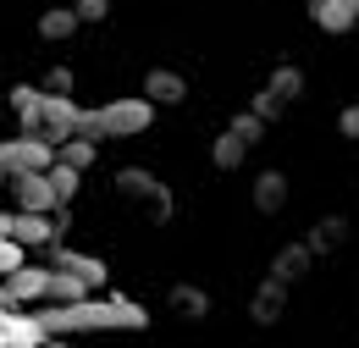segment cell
Wrapping results in <instances>:
<instances>
[{"mask_svg": "<svg viewBox=\"0 0 359 348\" xmlns=\"http://www.w3.org/2000/svg\"><path fill=\"white\" fill-rule=\"evenodd\" d=\"M50 337H72V332H133L144 326V309L133 299H83V304H50L39 309Z\"/></svg>", "mask_w": 359, "mask_h": 348, "instance_id": "1", "label": "cell"}, {"mask_svg": "<svg viewBox=\"0 0 359 348\" xmlns=\"http://www.w3.org/2000/svg\"><path fill=\"white\" fill-rule=\"evenodd\" d=\"M55 166V144L39 133H17V138H0V172L6 177H34Z\"/></svg>", "mask_w": 359, "mask_h": 348, "instance_id": "2", "label": "cell"}, {"mask_svg": "<svg viewBox=\"0 0 359 348\" xmlns=\"http://www.w3.org/2000/svg\"><path fill=\"white\" fill-rule=\"evenodd\" d=\"M149 122H155V105H149L144 94H128V100L100 105V133H105V138H138Z\"/></svg>", "mask_w": 359, "mask_h": 348, "instance_id": "3", "label": "cell"}, {"mask_svg": "<svg viewBox=\"0 0 359 348\" xmlns=\"http://www.w3.org/2000/svg\"><path fill=\"white\" fill-rule=\"evenodd\" d=\"M0 299H6V309L45 304L50 299V265H22V271H11V276L0 282Z\"/></svg>", "mask_w": 359, "mask_h": 348, "instance_id": "4", "label": "cell"}, {"mask_svg": "<svg viewBox=\"0 0 359 348\" xmlns=\"http://www.w3.org/2000/svg\"><path fill=\"white\" fill-rule=\"evenodd\" d=\"M78 122H83V105H78V100L45 94V128H39V138H50V144L61 149L67 138H78Z\"/></svg>", "mask_w": 359, "mask_h": 348, "instance_id": "5", "label": "cell"}, {"mask_svg": "<svg viewBox=\"0 0 359 348\" xmlns=\"http://www.w3.org/2000/svg\"><path fill=\"white\" fill-rule=\"evenodd\" d=\"M55 238H61L55 216H34V210H11V243H22V249H50Z\"/></svg>", "mask_w": 359, "mask_h": 348, "instance_id": "6", "label": "cell"}, {"mask_svg": "<svg viewBox=\"0 0 359 348\" xmlns=\"http://www.w3.org/2000/svg\"><path fill=\"white\" fill-rule=\"evenodd\" d=\"M0 337H6V348H45V343H50L45 321H39V315H17V309H6Z\"/></svg>", "mask_w": 359, "mask_h": 348, "instance_id": "7", "label": "cell"}, {"mask_svg": "<svg viewBox=\"0 0 359 348\" xmlns=\"http://www.w3.org/2000/svg\"><path fill=\"white\" fill-rule=\"evenodd\" d=\"M17 210H34V216H50V210H61V199H55V188H50V172L17 177Z\"/></svg>", "mask_w": 359, "mask_h": 348, "instance_id": "8", "label": "cell"}, {"mask_svg": "<svg viewBox=\"0 0 359 348\" xmlns=\"http://www.w3.org/2000/svg\"><path fill=\"white\" fill-rule=\"evenodd\" d=\"M116 188H122L128 199H155V216H166V205H172V194L149 172H138V166H122V172H116Z\"/></svg>", "mask_w": 359, "mask_h": 348, "instance_id": "9", "label": "cell"}, {"mask_svg": "<svg viewBox=\"0 0 359 348\" xmlns=\"http://www.w3.org/2000/svg\"><path fill=\"white\" fill-rule=\"evenodd\" d=\"M11 116L22 122V133H39L45 128V88L39 83H17L11 88Z\"/></svg>", "mask_w": 359, "mask_h": 348, "instance_id": "10", "label": "cell"}, {"mask_svg": "<svg viewBox=\"0 0 359 348\" xmlns=\"http://www.w3.org/2000/svg\"><path fill=\"white\" fill-rule=\"evenodd\" d=\"M55 271H72V276H83L94 293L105 288V260H100V255H83V249H61V243H55Z\"/></svg>", "mask_w": 359, "mask_h": 348, "instance_id": "11", "label": "cell"}, {"mask_svg": "<svg viewBox=\"0 0 359 348\" xmlns=\"http://www.w3.org/2000/svg\"><path fill=\"white\" fill-rule=\"evenodd\" d=\"M144 100H149V105H177V100H188V83H182V72H166V67L144 72Z\"/></svg>", "mask_w": 359, "mask_h": 348, "instance_id": "12", "label": "cell"}, {"mask_svg": "<svg viewBox=\"0 0 359 348\" xmlns=\"http://www.w3.org/2000/svg\"><path fill=\"white\" fill-rule=\"evenodd\" d=\"M310 17L326 28V34H343V28H354V22H359V0H315Z\"/></svg>", "mask_w": 359, "mask_h": 348, "instance_id": "13", "label": "cell"}, {"mask_svg": "<svg viewBox=\"0 0 359 348\" xmlns=\"http://www.w3.org/2000/svg\"><path fill=\"white\" fill-rule=\"evenodd\" d=\"M83 299H94L89 282L72 276V271H55V265H50V304H83Z\"/></svg>", "mask_w": 359, "mask_h": 348, "instance_id": "14", "label": "cell"}, {"mask_svg": "<svg viewBox=\"0 0 359 348\" xmlns=\"http://www.w3.org/2000/svg\"><path fill=\"white\" fill-rule=\"evenodd\" d=\"M83 22H78V11L72 6H50L45 17H39V39H50V44H61V39H72Z\"/></svg>", "mask_w": 359, "mask_h": 348, "instance_id": "15", "label": "cell"}, {"mask_svg": "<svg viewBox=\"0 0 359 348\" xmlns=\"http://www.w3.org/2000/svg\"><path fill=\"white\" fill-rule=\"evenodd\" d=\"M94 155H100V144H89V138H67V144L55 149V161H61V166H72V172H89Z\"/></svg>", "mask_w": 359, "mask_h": 348, "instance_id": "16", "label": "cell"}, {"mask_svg": "<svg viewBox=\"0 0 359 348\" xmlns=\"http://www.w3.org/2000/svg\"><path fill=\"white\" fill-rule=\"evenodd\" d=\"M299 88H304V78H299L293 67H282V72H271L266 94H271V100H276V105H287V100H299Z\"/></svg>", "mask_w": 359, "mask_h": 348, "instance_id": "17", "label": "cell"}, {"mask_svg": "<svg viewBox=\"0 0 359 348\" xmlns=\"http://www.w3.org/2000/svg\"><path fill=\"white\" fill-rule=\"evenodd\" d=\"M78 182H83V172H72V166H61V161L50 166V188H55V199H61V205H72V199H78Z\"/></svg>", "mask_w": 359, "mask_h": 348, "instance_id": "18", "label": "cell"}, {"mask_svg": "<svg viewBox=\"0 0 359 348\" xmlns=\"http://www.w3.org/2000/svg\"><path fill=\"white\" fill-rule=\"evenodd\" d=\"M243 155H249V144H243V138H238V133L226 128L222 138H216V166H222V172H232V166H238V161H243Z\"/></svg>", "mask_w": 359, "mask_h": 348, "instance_id": "19", "label": "cell"}, {"mask_svg": "<svg viewBox=\"0 0 359 348\" xmlns=\"http://www.w3.org/2000/svg\"><path fill=\"white\" fill-rule=\"evenodd\" d=\"M282 199H287V182H282L276 172H266L260 182H255V205H260V210H276Z\"/></svg>", "mask_w": 359, "mask_h": 348, "instance_id": "20", "label": "cell"}, {"mask_svg": "<svg viewBox=\"0 0 359 348\" xmlns=\"http://www.w3.org/2000/svg\"><path fill=\"white\" fill-rule=\"evenodd\" d=\"M282 293H287V282H276V276H271L266 288H260V299H255V321H271V315L282 309Z\"/></svg>", "mask_w": 359, "mask_h": 348, "instance_id": "21", "label": "cell"}, {"mask_svg": "<svg viewBox=\"0 0 359 348\" xmlns=\"http://www.w3.org/2000/svg\"><path fill=\"white\" fill-rule=\"evenodd\" d=\"M22 265H28V249L11 243V238H0V282H6L11 271H22Z\"/></svg>", "mask_w": 359, "mask_h": 348, "instance_id": "22", "label": "cell"}, {"mask_svg": "<svg viewBox=\"0 0 359 348\" xmlns=\"http://www.w3.org/2000/svg\"><path fill=\"white\" fill-rule=\"evenodd\" d=\"M72 83H78V78H72V67H50L39 88H45V94H67V100H72Z\"/></svg>", "mask_w": 359, "mask_h": 348, "instance_id": "23", "label": "cell"}, {"mask_svg": "<svg viewBox=\"0 0 359 348\" xmlns=\"http://www.w3.org/2000/svg\"><path fill=\"white\" fill-rule=\"evenodd\" d=\"M172 304H177L182 315H205V309H210V299H205L199 288H177V293H172Z\"/></svg>", "mask_w": 359, "mask_h": 348, "instance_id": "24", "label": "cell"}, {"mask_svg": "<svg viewBox=\"0 0 359 348\" xmlns=\"http://www.w3.org/2000/svg\"><path fill=\"white\" fill-rule=\"evenodd\" d=\"M72 11H78V22H105L111 17V0H78Z\"/></svg>", "mask_w": 359, "mask_h": 348, "instance_id": "25", "label": "cell"}, {"mask_svg": "<svg viewBox=\"0 0 359 348\" xmlns=\"http://www.w3.org/2000/svg\"><path fill=\"white\" fill-rule=\"evenodd\" d=\"M232 133H238V138H243V144H255V138H260V133H266V122H260V116H255V111H249V116H232Z\"/></svg>", "mask_w": 359, "mask_h": 348, "instance_id": "26", "label": "cell"}, {"mask_svg": "<svg viewBox=\"0 0 359 348\" xmlns=\"http://www.w3.org/2000/svg\"><path fill=\"white\" fill-rule=\"evenodd\" d=\"M343 128H348V133H354V138H359V105H354V111H348V116H343Z\"/></svg>", "mask_w": 359, "mask_h": 348, "instance_id": "27", "label": "cell"}, {"mask_svg": "<svg viewBox=\"0 0 359 348\" xmlns=\"http://www.w3.org/2000/svg\"><path fill=\"white\" fill-rule=\"evenodd\" d=\"M0 238H11V210H0Z\"/></svg>", "mask_w": 359, "mask_h": 348, "instance_id": "28", "label": "cell"}, {"mask_svg": "<svg viewBox=\"0 0 359 348\" xmlns=\"http://www.w3.org/2000/svg\"><path fill=\"white\" fill-rule=\"evenodd\" d=\"M45 348H72V343H61V337H50V343H45Z\"/></svg>", "mask_w": 359, "mask_h": 348, "instance_id": "29", "label": "cell"}, {"mask_svg": "<svg viewBox=\"0 0 359 348\" xmlns=\"http://www.w3.org/2000/svg\"><path fill=\"white\" fill-rule=\"evenodd\" d=\"M0 321H6V299H0Z\"/></svg>", "mask_w": 359, "mask_h": 348, "instance_id": "30", "label": "cell"}, {"mask_svg": "<svg viewBox=\"0 0 359 348\" xmlns=\"http://www.w3.org/2000/svg\"><path fill=\"white\" fill-rule=\"evenodd\" d=\"M0 348H6V337H0Z\"/></svg>", "mask_w": 359, "mask_h": 348, "instance_id": "31", "label": "cell"}, {"mask_svg": "<svg viewBox=\"0 0 359 348\" xmlns=\"http://www.w3.org/2000/svg\"><path fill=\"white\" fill-rule=\"evenodd\" d=\"M0 182H6V172H0Z\"/></svg>", "mask_w": 359, "mask_h": 348, "instance_id": "32", "label": "cell"}]
</instances>
